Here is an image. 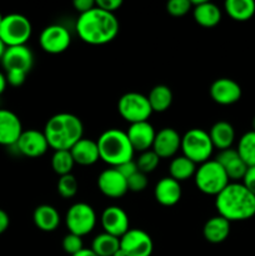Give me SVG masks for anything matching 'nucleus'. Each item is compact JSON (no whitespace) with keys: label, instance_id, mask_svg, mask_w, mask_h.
<instances>
[{"label":"nucleus","instance_id":"obj_49","mask_svg":"<svg viewBox=\"0 0 255 256\" xmlns=\"http://www.w3.org/2000/svg\"><path fill=\"white\" fill-rule=\"evenodd\" d=\"M2 19H4V16H2V12H0V25H2Z\"/></svg>","mask_w":255,"mask_h":256},{"label":"nucleus","instance_id":"obj_16","mask_svg":"<svg viewBox=\"0 0 255 256\" xmlns=\"http://www.w3.org/2000/svg\"><path fill=\"white\" fill-rule=\"evenodd\" d=\"M180 146H182V136L179 132L172 128H164L155 135L152 150L160 159H168L174 156L180 150Z\"/></svg>","mask_w":255,"mask_h":256},{"label":"nucleus","instance_id":"obj_7","mask_svg":"<svg viewBox=\"0 0 255 256\" xmlns=\"http://www.w3.org/2000/svg\"><path fill=\"white\" fill-rule=\"evenodd\" d=\"M32 32V22L22 14L5 15L0 25V39L6 46L26 45Z\"/></svg>","mask_w":255,"mask_h":256},{"label":"nucleus","instance_id":"obj_5","mask_svg":"<svg viewBox=\"0 0 255 256\" xmlns=\"http://www.w3.org/2000/svg\"><path fill=\"white\" fill-rule=\"evenodd\" d=\"M194 179L198 189L202 194L210 196H216L230 182L224 168L215 160H208L200 164L195 172Z\"/></svg>","mask_w":255,"mask_h":256},{"label":"nucleus","instance_id":"obj_21","mask_svg":"<svg viewBox=\"0 0 255 256\" xmlns=\"http://www.w3.org/2000/svg\"><path fill=\"white\" fill-rule=\"evenodd\" d=\"M155 200L162 206H174L182 199L180 182L172 178H162L158 182L154 189Z\"/></svg>","mask_w":255,"mask_h":256},{"label":"nucleus","instance_id":"obj_29","mask_svg":"<svg viewBox=\"0 0 255 256\" xmlns=\"http://www.w3.org/2000/svg\"><path fill=\"white\" fill-rule=\"evenodd\" d=\"M120 249V239L112 235L102 232L95 236L92 242V250L98 256H114Z\"/></svg>","mask_w":255,"mask_h":256},{"label":"nucleus","instance_id":"obj_34","mask_svg":"<svg viewBox=\"0 0 255 256\" xmlns=\"http://www.w3.org/2000/svg\"><path fill=\"white\" fill-rule=\"evenodd\" d=\"M222 168H224L229 180L238 182V180H242V178L245 176V172H246L249 166H248V165L240 159L239 155H238L236 158L230 160V162H228V164H225Z\"/></svg>","mask_w":255,"mask_h":256},{"label":"nucleus","instance_id":"obj_36","mask_svg":"<svg viewBox=\"0 0 255 256\" xmlns=\"http://www.w3.org/2000/svg\"><path fill=\"white\" fill-rule=\"evenodd\" d=\"M192 9L190 0H170L166 4V10L172 16H184Z\"/></svg>","mask_w":255,"mask_h":256},{"label":"nucleus","instance_id":"obj_1","mask_svg":"<svg viewBox=\"0 0 255 256\" xmlns=\"http://www.w3.org/2000/svg\"><path fill=\"white\" fill-rule=\"evenodd\" d=\"M76 32L89 45H105L112 42L119 32V20L112 12L95 6L80 14L76 20Z\"/></svg>","mask_w":255,"mask_h":256},{"label":"nucleus","instance_id":"obj_9","mask_svg":"<svg viewBox=\"0 0 255 256\" xmlns=\"http://www.w3.org/2000/svg\"><path fill=\"white\" fill-rule=\"evenodd\" d=\"M65 224L69 232L82 238L94 230L96 225V212L86 202H75L68 210Z\"/></svg>","mask_w":255,"mask_h":256},{"label":"nucleus","instance_id":"obj_40","mask_svg":"<svg viewBox=\"0 0 255 256\" xmlns=\"http://www.w3.org/2000/svg\"><path fill=\"white\" fill-rule=\"evenodd\" d=\"M115 169H116L118 172H119L120 174H122V176H124L126 180L129 179L130 176H132L135 172H139V170H138L136 162H134V160H132V162H124V164L119 165V166H116Z\"/></svg>","mask_w":255,"mask_h":256},{"label":"nucleus","instance_id":"obj_26","mask_svg":"<svg viewBox=\"0 0 255 256\" xmlns=\"http://www.w3.org/2000/svg\"><path fill=\"white\" fill-rule=\"evenodd\" d=\"M224 8L235 22H248L255 14V2L252 0H226Z\"/></svg>","mask_w":255,"mask_h":256},{"label":"nucleus","instance_id":"obj_19","mask_svg":"<svg viewBox=\"0 0 255 256\" xmlns=\"http://www.w3.org/2000/svg\"><path fill=\"white\" fill-rule=\"evenodd\" d=\"M126 135L132 149L135 152H144L152 149L156 132L149 122H140L130 124Z\"/></svg>","mask_w":255,"mask_h":256},{"label":"nucleus","instance_id":"obj_38","mask_svg":"<svg viewBox=\"0 0 255 256\" xmlns=\"http://www.w3.org/2000/svg\"><path fill=\"white\" fill-rule=\"evenodd\" d=\"M26 72H20V70H9V72H5V76H6L8 84L12 85V86H20L25 82L26 79Z\"/></svg>","mask_w":255,"mask_h":256},{"label":"nucleus","instance_id":"obj_41","mask_svg":"<svg viewBox=\"0 0 255 256\" xmlns=\"http://www.w3.org/2000/svg\"><path fill=\"white\" fill-rule=\"evenodd\" d=\"M242 184L244 185L252 195H255V166L248 168L246 172H245V176L242 178Z\"/></svg>","mask_w":255,"mask_h":256},{"label":"nucleus","instance_id":"obj_8","mask_svg":"<svg viewBox=\"0 0 255 256\" xmlns=\"http://www.w3.org/2000/svg\"><path fill=\"white\" fill-rule=\"evenodd\" d=\"M118 112L120 116L130 124L148 122L152 114L148 96L135 92H126L120 98L118 102Z\"/></svg>","mask_w":255,"mask_h":256},{"label":"nucleus","instance_id":"obj_18","mask_svg":"<svg viewBox=\"0 0 255 256\" xmlns=\"http://www.w3.org/2000/svg\"><path fill=\"white\" fill-rule=\"evenodd\" d=\"M22 132L19 116L12 110L0 109V145L15 146Z\"/></svg>","mask_w":255,"mask_h":256},{"label":"nucleus","instance_id":"obj_15","mask_svg":"<svg viewBox=\"0 0 255 256\" xmlns=\"http://www.w3.org/2000/svg\"><path fill=\"white\" fill-rule=\"evenodd\" d=\"M98 188L106 198L119 199L128 192L126 179L115 168H109L100 172L98 178Z\"/></svg>","mask_w":255,"mask_h":256},{"label":"nucleus","instance_id":"obj_11","mask_svg":"<svg viewBox=\"0 0 255 256\" xmlns=\"http://www.w3.org/2000/svg\"><path fill=\"white\" fill-rule=\"evenodd\" d=\"M120 249L125 256H150L154 244L146 232L142 229H129L120 238Z\"/></svg>","mask_w":255,"mask_h":256},{"label":"nucleus","instance_id":"obj_25","mask_svg":"<svg viewBox=\"0 0 255 256\" xmlns=\"http://www.w3.org/2000/svg\"><path fill=\"white\" fill-rule=\"evenodd\" d=\"M209 136L214 148L219 150L229 149L235 140L234 126L230 122H224V120L218 122L210 129Z\"/></svg>","mask_w":255,"mask_h":256},{"label":"nucleus","instance_id":"obj_27","mask_svg":"<svg viewBox=\"0 0 255 256\" xmlns=\"http://www.w3.org/2000/svg\"><path fill=\"white\" fill-rule=\"evenodd\" d=\"M148 100L152 106V112H164L170 108L172 102V92L166 85H156L150 90Z\"/></svg>","mask_w":255,"mask_h":256},{"label":"nucleus","instance_id":"obj_31","mask_svg":"<svg viewBox=\"0 0 255 256\" xmlns=\"http://www.w3.org/2000/svg\"><path fill=\"white\" fill-rule=\"evenodd\" d=\"M74 165L75 162L72 159L70 150H58L52 154V168L55 174H58L59 176L72 174Z\"/></svg>","mask_w":255,"mask_h":256},{"label":"nucleus","instance_id":"obj_46","mask_svg":"<svg viewBox=\"0 0 255 256\" xmlns=\"http://www.w3.org/2000/svg\"><path fill=\"white\" fill-rule=\"evenodd\" d=\"M6 48L8 46L4 44V42L0 39V62H2V56H4V54H5V52H6Z\"/></svg>","mask_w":255,"mask_h":256},{"label":"nucleus","instance_id":"obj_17","mask_svg":"<svg viewBox=\"0 0 255 256\" xmlns=\"http://www.w3.org/2000/svg\"><path fill=\"white\" fill-rule=\"evenodd\" d=\"M242 90L235 80L229 78L216 79L210 86V96L219 105H232L242 98Z\"/></svg>","mask_w":255,"mask_h":256},{"label":"nucleus","instance_id":"obj_14","mask_svg":"<svg viewBox=\"0 0 255 256\" xmlns=\"http://www.w3.org/2000/svg\"><path fill=\"white\" fill-rule=\"evenodd\" d=\"M102 226L104 232L115 238H122L125 232H129V216L124 209L120 206H108L102 212Z\"/></svg>","mask_w":255,"mask_h":256},{"label":"nucleus","instance_id":"obj_6","mask_svg":"<svg viewBox=\"0 0 255 256\" xmlns=\"http://www.w3.org/2000/svg\"><path fill=\"white\" fill-rule=\"evenodd\" d=\"M180 150L182 155L192 160L195 164H202V162L210 160L212 154V139L209 132L202 129H190L182 136V146Z\"/></svg>","mask_w":255,"mask_h":256},{"label":"nucleus","instance_id":"obj_4","mask_svg":"<svg viewBox=\"0 0 255 256\" xmlns=\"http://www.w3.org/2000/svg\"><path fill=\"white\" fill-rule=\"evenodd\" d=\"M100 160L112 168L132 162L135 150L129 142L126 132L120 129H108L96 142Z\"/></svg>","mask_w":255,"mask_h":256},{"label":"nucleus","instance_id":"obj_39","mask_svg":"<svg viewBox=\"0 0 255 256\" xmlns=\"http://www.w3.org/2000/svg\"><path fill=\"white\" fill-rule=\"evenodd\" d=\"M95 2H96V6L99 9L105 10L108 12H112V14H114L122 5V0H96Z\"/></svg>","mask_w":255,"mask_h":256},{"label":"nucleus","instance_id":"obj_2","mask_svg":"<svg viewBox=\"0 0 255 256\" xmlns=\"http://www.w3.org/2000/svg\"><path fill=\"white\" fill-rule=\"evenodd\" d=\"M215 198L218 215L228 222H244L255 216V195L242 182H229Z\"/></svg>","mask_w":255,"mask_h":256},{"label":"nucleus","instance_id":"obj_48","mask_svg":"<svg viewBox=\"0 0 255 256\" xmlns=\"http://www.w3.org/2000/svg\"><path fill=\"white\" fill-rule=\"evenodd\" d=\"M252 132H255V116H254V119H252Z\"/></svg>","mask_w":255,"mask_h":256},{"label":"nucleus","instance_id":"obj_20","mask_svg":"<svg viewBox=\"0 0 255 256\" xmlns=\"http://www.w3.org/2000/svg\"><path fill=\"white\" fill-rule=\"evenodd\" d=\"M194 20L204 28H214L222 20V10L216 4L208 0H190Z\"/></svg>","mask_w":255,"mask_h":256},{"label":"nucleus","instance_id":"obj_23","mask_svg":"<svg viewBox=\"0 0 255 256\" xmlns=\"http://www.w3.org/2000/svg\"><path fill=\"white\" fill-rule=\"evenodd\" d=\"M230 234V222L225 218L216 215L212 216L205 222L202 228V235L208 242L212 244H220L225 242Z\"/></svg>","mask_w":255,"mask_h":256},{"label":"nucleus","instance_id":"obj_35","mask_svg":"<svg viewBox=\"0 0 255 256\" xmlns=\"http://www.w3.org/2000/svg\"><path fill=\"white\" fill-rule=\"evenodd\" d=\"M62 250H64L66 254H69L70 256L75 255L76 252H79L80 250L84 249L82 246V239L78 235L72 234L69 232L68 235H65L64 239H62Z\"/></svg>","mask_w":255,"mask_h":256},{"label":"nucleus","instance_id":"obj_12","mask_svg":"<svg viewBox=\"0 0 255 256\" xmlns=\"http://www.w3.org/2000/svg\"><path fill=\"white\" fill-rule=\"evenodd\" d=\"M15 146L20 154L28 158H39L49 149L44 132L35 129L24 130Z\"/></svg>","mask_w":255,"mask_h":256},{"label":"nucleus","instance_id":"obj_47","mask_svg":"<svg viewBox=\"0 0 255 256\" xmlns=\"http://www.w3.org/2000/svg\"><path fill=\"white\" fill-rule=\"evenodd\" d=\"M114 256H125V254H124V252H122V249H119L116 252H115Z\"/></svg>","mask_w":255,"mask_h":256},{"label":"nucleus","instance_id":"obj_45","mask_svg":"<svg viewBox=\"0 0 255 256\" xmlns=\"http://www.w3.org/2000/svg\"><path fill=\"white\" fill-rule=\"evenodd\" d=\"M72 256H98V255L95 254L92 249H85L84 248V249L80 250L79 252H76V254L72 255Z\"/></svg>","mask_w":255,"mask_h":256},{"label":"nucleus","instance_id":"obj_32","mask_svg":"<svg viewBox=\"0 0 255 256\" xmlns=\"http://www.w3.org/2000/svg\"><path fill=\"white\" fill-rule=\"evenodd\" d=\"M56 189L60 196L64 198V199H72V198H74L76 195L78 189H79L76 178L72 174L60 176L59 180H58Z\"/></svg>","mask_w":255,"mask_h":256},{"label":"nucleus","instance_id":"obj_10","mask_svg":"<svg viewBox=\"0 0 255 256\" xmlns=\"http://www.w3.org/2000/svg\"><path fill=\"white\" fill-rule=\"evenodd\" d=\"M72 42V35L69 30L59 24H52L44 28L40 32L39 44L48 54H62Z\"/></svg>","mask_w":255,"mask_h":256},{"label":"nucleus","instance_id":"obj_42","mask_svg":"<svg viewBox=\"0 0 255 256\" xmlns=\"http://www.w3.org/2000/svg\"><path fill=\"white\" fill-rule=\"evenodd\" d=\"M72 6L76 12H79L80 14H84V12H89V10L94 9L96 6V2L94 0H75L72 2Z\"/></svg>","mask_w":255,"mask_h":256},{"label":"nucleus","instance_id":"obj_22","mask_svg":"<svg viewBox=\"0 0 255 256\" xmlns=\"http://www.w3.org/2000/svg\"><path fill=\"white\" fill-rule=\"evenodd\" d=\"M70 152H72V156L74 159L75 164H79L82 166H90V165L95 164L98 160H100L96 142L88 139V138L80 139L70 149Z\"/></svg>","mask_w":255,"mask_h":256},{"label":"nucleus","instance_id":"obj_24","mask_svg":"<svg viewBox=\"0 0 255 256\" xmlns=\"http://www.w3.org/2000/svg\"><path fill=\"white\" fill-rule=\"evenodd\" d=\"M32 222L35 226L42 232H52L60 225V215L54 206L44 204L34 210Z\"/></svg>","mask_w":255,"mask_h":256},{"label":"nucleus","instance_id":"obj_33","mask_svg":"<svg viewBox=\"0 0 255 256\" xmlns=\"http://www.w3.org/2000/svg\"><path fill=\"white\" fill-rule=\"evenodd\" d=\"M159 162L160 158L152 150H146V152H142L140 156L138 158V170L145 175L150 174V172H152L158 166H159Z\"/></svg>","mask_w":255,"mask_h":256},{"label":"nucleus","instance_id":"obj_44","mask_svg":"<svg viewBox=\"0 0 255 256\" xmlns=\"http://www.w3.org/2000/svg\"><path fill=\"white\" fill-rule=\"evenodd\" d=\"M6 85H8L6 76H5L4 72H0V95L5 92V89H6Z\"/></svg>","mask_w":255,"mask_h":256},{"label":"nucleus","instance_id":"obj_30","mask_svg":"<svg viewBox=\"0 0 255 256\" xmlns=\"http://www.w3.org/2000/svg\"><path fill=\"white\" fill-rule=\"evenodd\" d=\"M236 152L248 166H255V132L250 130L240 138Z\"/></svg>","mask_w":255,"mask_h":256},{"label":"nucleus","instance_id":"obj_28","mask_svg":"<svg viewBox=\"0 0 255 256\" xmlns=\"http://www.w3.org/2000/svg\"><path fill=\"white\" fill-rule=\"evenodd\" d=\"M170 178H172L176 182H184L194 176L196 172V164L185 158L184 155L176 156L172 160L169 165Z\"/></svg>","mask_w":255,"mask_h":256},{"label":"nucleus","instance_id":"obj_43","mask_svg":"<svg viewBox=\"0 0 255 256\" xmlns=\"http://www.w3.org/2000/svg\"><path fill=\"white\" fill-rule=\"evenodd\" d=\"M10 224V219H9V215L5 210L0 209V235L4 234L5 232L8 230Z\"/></svg>","mask_w":255,"mask_h":256},{"label":"nucleus","instance_id":"obj_13","mask_svg":"<svg viewBox=\"0 0 255 256\" xmlns=\"http://www.w3.org/2000/svg\"><path fill=\"white\" fill-rule=\"evenodd\" d=\"M2 65L5 72L20 70L28 74L34 65V55L26 45L8 46L2 59Z\"/></svg>","mask_w":255,"mask_h":256},{"label":"nucleus","instance_id":"obj_3","mask_svg":"<svg viewBox=\"0 0 255 256\" xmlns=\"http://www.w3.org/2000/svg\"><path fill=\"white\" fill-rule=\"evenodd\" d=\"M44 135L49 148L58 150H70L84 134V125L76 115L72 112H59L50 118L44 128Z\"/></svg>","mask_w":255,"mask_h":256},{"label":"nucleus","instance_id":"obj_37","mask_svg":"<svg viewBox=\"0 0 255 256\" xmlns=\"http://www.w3.org/2000/svg\"><path fill=\"white\" fill-rule=\"evenodd\" d=\"M128 182V192H142L146 189L148 186V176L142 172H135L132 176L126 180Z\"/></svg>","mask_w":255,"mask_h":256}]
</instances>
